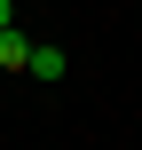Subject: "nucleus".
<instances>
[{"label": "nucleus", "instance_id": "1", "mask_svg": "<svg viewBox=\"0 0 142 150\" xmlns=\"http://www.w3.org/2000/svg\"><path fill=\"white\" fill-rule=\"evenodd\" d=\"M0 71H32V40H24L16 24L0 32Z\"/></svg>", "mask_w": 142, "mask_h": 150}, {"label": "nucleus", "instance_id": "2", "mask_svg": "<svg viewBox=\"0 0 142 150\" xmlns=\"http://www.w3.org/2000/svg\"><path fill=\"white\" fill-rule=\"evenodd\" d=\"M32 79H63V47H32Z\"/></svg>", "mask_w": 142, "mask_h": 150}, {"label": "nucleus", "instance_id": "3", "mask_svg": "<svg viewBox=\"0 0 142 150\" xmlns=\"http://www.w3.org/2000/svg\"><path fill=\"white\" fill-rule=\"evenodd\" d=\"M8 24H16V0H0V32H8Z\"/></svg>", "mask_w": 142, "mask_h": 150}]
</instances>
